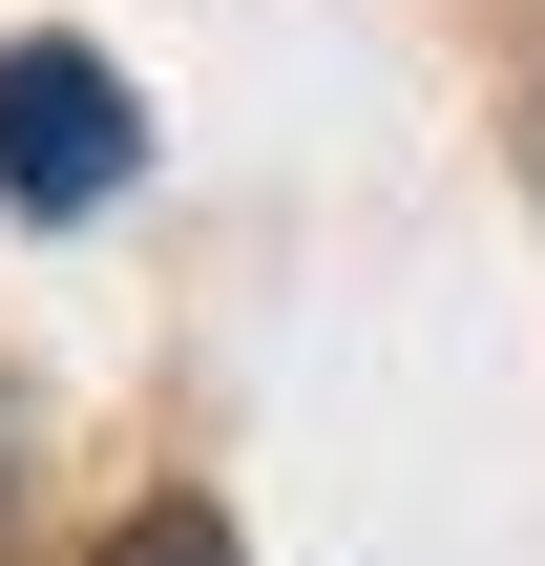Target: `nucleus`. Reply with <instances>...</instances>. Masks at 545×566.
Masks as SVG:
<instances>
[{
    "mask_svg": "<svg viewBox=\"0 0 545 566\" xmlns=\"http://www.w3.org/2000/svg\"><path fill=\"white\" fill-rule=\"evenodd\" d=\"M105 168H126V84H105L84 42H21V63H0V189L84 210Z\"/></svg>",
    "mask_w": 545,
    "mask_h": 566,
    "instance_id": "1",
    "label": "nucleus"
},
{
    "mask_svg": "<svg viewBox=\"0 0 545 566\" xmlns=\"http://www.w3.org/2000/svg\"><path fill=\"white\" fill-rule=\"evenodd\" d=\"M105 566H231V525L210 504H147V525H105Z\"/></svg>",
    "mask_w": 545,
    "mask_h": 566,
    "instance_id": "2",
    "label": "nucleus"
}]
</instances>
